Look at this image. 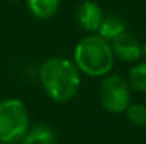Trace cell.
Returning <instances> with one entry per match:
<instances>
[{"label":"cell","mask_w":146,"mask_h":144,"mask_svg":"<svg viewBox=\"0 0 146 144\" xmlns=\"http://www.w3.org/2000/svg\"><path fill=\"white\" fill-rule=\"evenodd\" d=\"M38 78L44 92L55 103L70 102L81 85L80 69L72 59L64 57L46 59L38 69Z\"/></svg>","instance_id":"obj_1"},{"label":"cell","mask_w":146,"mask_h":144,"mask_svg":"<svg viewBox=\"0 0 146 144\" xmlns=\"http://www.w3.org/2000/svg\"><path fill=\"white\" fill-rule=\"evenodd\" d=\"M72 61L80 72L92 78H102L111 74L115 55L109 41L99 34H88L75 45Z\"/></svg>","instance_id":"obj_2"},{"label":"cell","mask_w":146,"mask_h":144,"mask_svg":"<svg viewBox=\"0 0 146 144\" xmlns=\"http://www.w3.org/2000/svg\"><path fill=\"white\" fill-rule=\"evenodd\" d=\"M30 127L29 110L26 105L16 97L0 100V141L16 143L24 137Z\"/></svg>","instance_id":"obj_3"},{"label":"cell","mask_w":146,"mask_h":144,"mask_svg":"<svg viewBox=\"0 0 146 144\" xmlns=\"http://www.w3.org/2000/svg\"><path fill=\"white\" fill-rule=\"evenodd\" d=\"M131 86L125 78L108 74L101 81L99 103L109 113H122L131 103Z\"/></svg>","instance_id":"obj_4"},{"label":"cell","mask_w":146,"mask_h":144,"mask_svg":"<svg viewBox=\"0 0 146 144\" xmlns=\"http://www.w3.org/2000/svg\"><path fill=\"white\" fill-rule=\"evenodd\" d=\"M111 43L115 58L123 62H135L142 57V44L133 34L128 33V30L113 38Z\"/></svg>","instance_id":"obj_5"},{"label":"cell","mask_w":146,"mask_h":144,"mask_svg":"<svg viewBox=\"0 0 146 144\" xmlns=\"http://www.w3.org/2000/svg\"><path fill=\"white\" fill-rule=\"evenodd\" d=\"M102 10L95 1L85 0L77 9V21L80 27L87 33H97L102 23Z\"/></svg>","instance_id":"obj_6"},{"label":"cell","mask_w":146,"mask_h":144,"mask_svg":"<svg viewBox=\"0 0 146 144\" xmlns=\"http://www.w3.org/2000/svg\"><path fill=\"white\" fill-rule=\"evenodd\" d=\"M125 31H126L125 20L118 14H109L102 18V23L98 28L97 34H99L106 41H112L113 38H116Z\"/></svg>","instance_id":"obj_7"},{"label":"cell","mask_w":146,"mask_h":144,"mask_svg":"<svg viewBox=\"0 0 146 144\" xmlns=\"http://www.w3.org/2000/svg\"><path fill=\"white\" fill-rule=\"evenodd\" d=\"M21 140L23 144H54L55 133L47 124H34L33 127H29Z\"/></svg>","instance_id":"obj_8"},{"label":"cell","mask_w":146,"mask_h":144,"mask_svg":"<svg viewBox=\"0 0 146 144\" xmlns=\"http://www.w3.org/2000/svg\"><path fill=\"white\" fill-rule=\"evenodd\" d=\"M61 0H27L30 13L40 20L51 18L60 9Z\"/></svg>","instance_id":"obj_9"},{"label":"cell","mask_w":146,"mask_h":144,"mask_svg":"<svg viewBox=\"0 0 146 144\" xmlns=\"http://www.w3.org/2000/svg\"><path fill=\"white\" fill-rule=\"evenodd\" d=\"M128 84L136 92H146V61L133 65L128 74Z\"/></svg>","instance_id":"obj_10"},{"label":"cell","mask_w":146,"mask_h":144,"mask_svg":"<svg viewBox=\"0 0 146 144\" xmlns=\"http://www.w3.org/2000/svg\"><path fill=\"white\" fill-rule=\"evenodd\" d=\"M125 112L131 124L138 127L146 126V106L143 103H129Z\"/></svg>","instance_id":"obj_11"},{"label":"cell","mask_w":146,"mask_h":144,"mask_svg":"<svg viewBox=\"0 0 146 144\" xmlns=\"http://www.w3.org/2000/svg\"><path fill=\"white\" fill-rule=\"evenodd\" d=\"M142 55H143V57L146 58V43L143 44V45H142Z\"/></svg>","instance_id":"obj_12"},{"label":"cell","mask_w":146,"mask_h":144,"mask_svg":"<svg viewBox=\"0 0 146 144\" xmlns=\"http://www.w3.org/2000/svg\"><path fill=\"white\" fill-rule=\"evenodd\" d=\"M0 144H7V143H1V141H0Z\"/></svg>","instance_id":"obj_13"},{"label":"cell","mask_w":146,"mask_h":144,"mask_svg":"<svg viewBox=\"0 0 146 144\" xmlns=\"http://www.w3.org/2000/svg\"><path fill=\"white\" fill-rule=\"evenodd\" d=\"M10 1H17V0H10Z\"/></svg>","instance_id":"obj_14"}]
</instances>
